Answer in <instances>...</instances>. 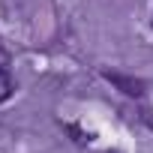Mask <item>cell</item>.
Listing matches in <instances>:
<instances>
[{
  "instance_id": "obj_1",
  "label": "cell",
  "mask_w": 153,
  "mask_h": 153,
  "mask_svg": "<svg viewBox=\"0 0 153 153\" xmlns=\"http://www.w3.org/2000/svg\"><path fill=\"white\" fill-rule=\"evenodd\" d=\"M105 78L111 84H117L126 96H141L144 93V81H138V78H126V75H117V72H105Z\"/></svg>"
},
{
  "instance_id": "obj_3",
  "label": "cell",
  "mask_w": 153,
  "mask_h": 153,
  "mask_svg": "<svg viewBox=\"0 0 153 153\" xmlns=\"http://www.w3.org/2000/svg\"><path fill=\"white\" fill-rule=\"evenodd\" d=\"M6 63H9V57H6V51L0 48V69H6Z\"/></svg>"
},
{
  "instance_id": "obj_2",
  "label": "cell",
  "mask_w": 153,
  "mask_h": 153,
  "mask_svg": "<svg viewBox=\"0 0 153 153\" xmlns=\"http://www.w3.org/2000/svg\"><path fill=\"white\" fill-rule=\"evenodd\" d=\"M12 90H15V84H12V78H9V72L0 69V102H6V99L12 96Z\"/></svg>"
}]
</instances>
